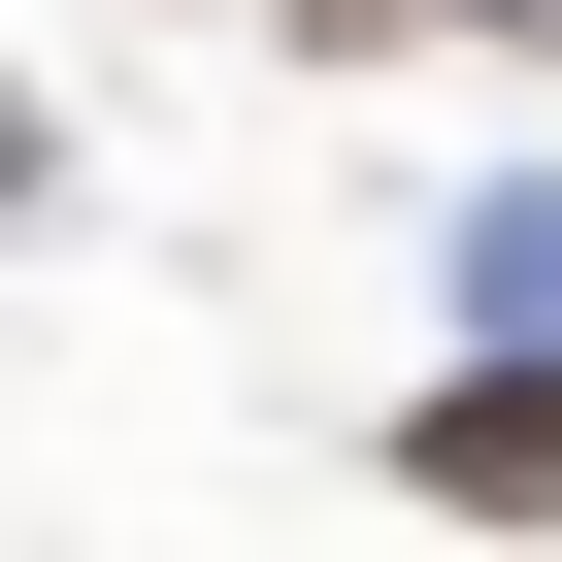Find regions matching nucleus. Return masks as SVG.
<instances>
[{"mask_svg":"<svg viewBox=\"0 0 562 562\" xmlns=\"http://www.w3.org/2000/svg\"><path fill=\"white\" fill-rule=\"evenodd\" d=\"M397 496L430 529H562V364H430L397 397Z\"/></svg>","mask_w":562,"mask_h":562,"instance_id":"f257e3e1","label":"nucleus"},{"mask_svg":"<svg viewBox=\"0 0 562 562\" xmlns=\"http://www.w3.org/2000/svg\"><path fill=\"white\" fill-rule=\"evenodd\" d=\"M463 299H496V364H562V199H496V232H463Z\"/></svg>","mask_w":562,"mask_h":562,"instance_id":"f03ea898","label":"nucleus"},{"mask_svg":"<svg viewBox=\"0 0 562 562\" xmlns=\"http://www.w3.org/2000/svg\"><path fill=\"white\" fill-rule=\"evenodd\" d=\"M265 34H331V67H397V34H562V0H265Z\"/></svg>","mask_w":562,"mask_h":562,"instance_id":"7ed1b4c3","label":"nucleus"},{"mask_svg":"<svg viewBox=\"0 0 562 562\" xmlns=\"http://www.w3.org/2000/svg\"><path fill=\"white\" fill-rule=\"evenodd\" d=\"M0 199H67V133H34V100H0Z\"/></svg>","mask_w":562,"mask_h":562,"instance_id":"20e7f679","label":"nucleus"}]
</instances>
